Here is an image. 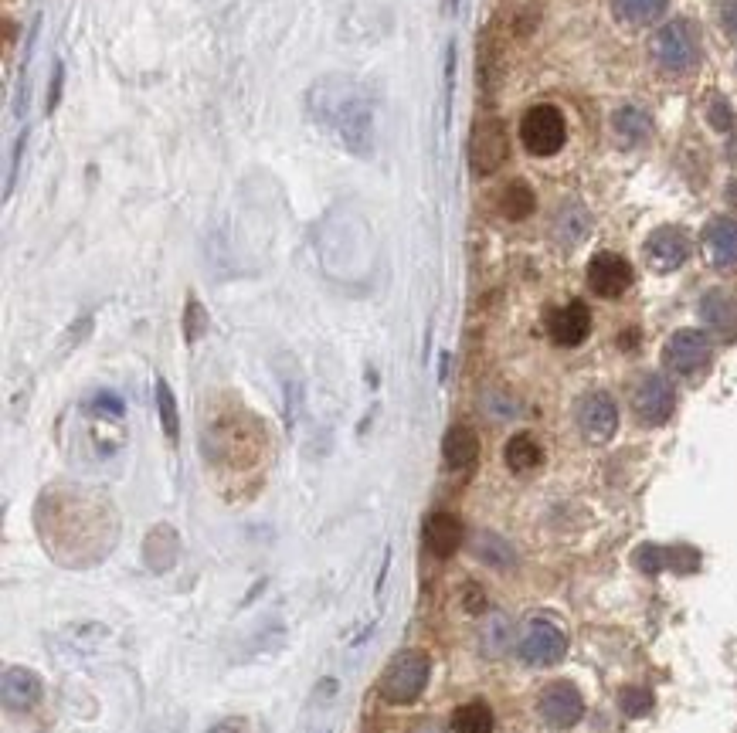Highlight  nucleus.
I'll use <instances>...</instances> for the list:
<instances>
[{
	"label": "nucleus",
	"mask_w": 737,
	"mask_h": 733,
	"mask_svg": "<svg viewBox=\"0 0 737 733\" xmlns=\"http://www.w3.org/2000/svg\"><path fill=\"white\" fill-rule=\"evenodd\" d=\"M551 231H554V241H557V245L574 248V245H581V241L588 238V231H591V214H588L585 208H581L578 201H568V204H561V208H557Z\"/></svg>",
	"instance_id": "18"
},
{
	"label": "nucleus",
	"mask_w": 737,
	"mask_h": 733,
	"mask_svg": "<svg viewBox=\"0 0 737 733\" xmlns=\"http://www.w3.org/2000/svg\"><path fill=\"white\" fill-rule=\"evenodd\" d=\"M632 560H636V567L642 574L653 577V574H659L666 567V547H659V543H642Z\"/></svg>",
	"instance_id": "29"
},
{
	"label": "nucleus",
	"mask_w": 737,
	"mask_h": 733,
	"mask_svg": "<svg viewBox=\"0 0 737 733\" xmlns=\"http://www.w3.org/2000/svg\"><path fill=\"white\" fill-rule=\"evenodd\" d=\"M507 638H510L507 615H493V618H490V625H486V632H483L486 649H490V652H500L503 645H507Z\"/></svg>",
	"instance_id": "30"
},
{
	"label": "nucleus",
	"mask_w": 737,
	"mask_h": 733,
	"mask_svg": "<svg viewBox=\"0 0 737 733\" xmlns=\"http://www.w3.org/2000/svg\"><path fill=\"white\" fill-rule=\"evenodd\" d=\"M710 357H714V343L704 330H676L663 347V364L680 377L700 374Z\"/></svg>",
	"instance_id": "6"
},
{
	"label": "nucleus",
	"mask_w": 737,
	"mask_h": 733,
	"mask_svg": "<svg viewBox=\"0 0 737 733\" xmlns=\"http://www.w3.org/2000/svg\"><path fill=\"white\" fill-rule=\"evenodd\" d=\"M483 608H486V594H483V588L469 584V588H466V611H483Z\"/></svg>",
	"instance_id": "33"
},
{
	"label": "nucleus",
	"mask_w": 737,
	"mask_h": 733,
	"mask_svg": "<svg viewBox=\"0 0 737 733\" xmlns=\"http://www.w3.org/2000/svg\"><path fill=\"white\" fill-rule=\"evenodd\" d=\"M197 313H201V306L191 299V303H187V340H197V333H201L197 330Z\"/></svg>",
	"instance_id": "34"
},
{
	"label": "nucleus",
	"mask_w": 737,
	"mask_h": 733,
	"mask_svg": "<svg viewBox=\"0 0 737 733\" xmlns=\"http://www.w3.org/2000/svg\"><path fill=\"white\" fill-rule=\"evenodd\" d=\"M310 116L354 157L374 150V102L350 79H323L310 89Z\"/></svg>",
	"instance_id": "1"
},
{
	"label": "nucleus",
	"mask_w": 737,
	"mask_h": 733,
	"mask_svg": "<svg viewBox=\"0 0 737 733\" xmlns=\"http://www.w3.org/2000/svg\"><path fill=\"white\" fill-rule=\"evenodd\" d=\"M473 554L483 560V564L496 567V571H507V567L517 564V554H513V547L503 537H496V533L483 530L473 537Z\"/></svg>",
	"instance_id": "22"
},
{
	"label": "nucleus",
	"mask_w": 737,
	"mask_h": 733,
	"mask_svg": "<svg viewBox=\"0 0 737 733\" xmlns=\"http://www.w3.org/2000/svg\"><path fill=\"white\" fill-rule=\"evenodd\" d=\"M547 333L557 347H578V343L588 340L591 333V313L585 303H568L557 306L551 316H547Z\"/></svg>",
	"instance_id": "14"
},
{
	"label": "nucleus",
	"mask_w": 737,
	"mask_h": 733,
	"mask_svg": "<svg viewBox=\"0 0 737 733\" xmlns=\"http://www.w3.org/2000/svg\"><path fill=\"white\" fill-rule=\"evenodd\" d=\"M653 58L663 72L670 75H687L700 65V31L693 28L687 17L663 24L653 34Z\"/></svg>",
	"instance_id": "2"
},
{
	"label": "nucleus",
	"mask_w": 737,
	"mask_h": 733,
	"mask_svg": "<svg viewBox=\"0 0 737 733\" xmlns=\"http://www.w3.org/2000/svg\"><path fill=\"white\" fill-rule=\"evenodd\" d=\"M619 706L625 717H646V713L653 710V693L642 686H625L619 693Z\"/></svg>",
	"instance_id": "27"
},
{
	"label": "nucleus",
	"mask_w": 737,
	"mask_h": 733,
	"mask_svg": "<svg viewBox=\"0 0 737 733\" xmlns=\"http://www.w3.org/2000/svg\"><path fill=\"white\" fill-rule=\"evenodd\" d=\"M510 157V140L507 129H503L500 119H479L473 129V140H469V163L479 177H490L507 163Z\"/></svg>",
	"instance_id": "7"
},
{
	"label": "nucleus",
	"mask_w": 737,
	"mask_h": 733,
	"mask_svg": "<svg viewBox=\"0 0 737 733\" xmlns=\"http://www.w3.org/2000/svg\"><path fill=\"white\" fill-rule=\"evenodd\" d=\"M632 408L642 425H666L676 411V391L663 374H646L639 377L636 391H632Z\"/></svg>",
	"instance_id": "8"
},
{
	"label": "nucleus",
	"mask_w": 737,
	"mask_h": 733,
	"mask_svg": "<svg viewBox=\"0 0 737 733\" xmlns=\"http://www.w3.org/2000/svg\"><path fill=\"white\" fill-rule=\"evenodd\" d=\"M520 659L527 662V666H557V662L564 659V652H568V638L557 628L554 622H547V618H530V622L520 628Z\"/></svg>",
	"instance_id": "5"
},
{
	"label": "nucleus",
	"mask_w": 737,
	"mask_h": 733,
	"mask_svg": "<svg viewBox=\"0 0 737 733\" xmlns=\"http://www.w3.org/2000/svg\"><path fill=\"white\" fill-rule=\"evenodd\" d=\"M442 455L449 469H469L479 459V438L469 425H452L442 438Z\"/></svg>",
	"instance_id": "19"
},
{
	"label": "nucleus",
	"mask_w": 737,
	"mask_h": 733,
	"mask_svg": "<svg viewBox=\"0 0 737 733\" xmlns=\"http://www.w3.org/2000/svg\"><path fill=\"white\" fill-rule=\"evenodd\" d=\"M574 418H578V428L588 442L602 445L615 435V428H619V404H615L612 394H605V391H588L585 398L578 401Z\"/></svg>",
	"instance_id": "9"
},
{
	"label": "nucleus",
	"mask_w": 737,
	"mask_h": 733,
	"mask_svg": "<svg viewBox=\"0 0 737 733\" xmlns=\"http://www.w3.org/2000/svg\"><path fill=\"white\" fill-rule=\"evenodd\" d=\"M462 537H466V530H462L459 516L452 513H432L425 520V530H422V540L428 547V554L435 557H452L456 550L462 547Z\"/></svg>",
	"instance_id": "16"
},
{
	"label": "nucleus",
	"mask_w": 737,
	"mask_h": 733,
	"mask_svg": "<svg viewBox=\"0 0 737 733\" xmlns=\"http://www.w3.org/2000/svg\"><path fill=\"white\" fill-rule=\"evenodd\" d=\"M496 720L493 710L486 703H462L456 713H452V733H493Z\"/></svg>",
	"instance_id": "23"
},
{
	"label": "nucleus",
	"mask_w": 737,
	"mask_h": 733,
	"mask_svg": "<svg viewBox=\"0 0 737 733\" xmlns=\"http://www.w3.org/2000/svg\"><path fill=\"white\" fill-rule=\"evenodd\" d=\"M697 313H700V319H704L707 330H714L717 336L731 340V336H737V289L717 286V289L704 292Z\"/></svg>",
	"instance_id": "12"
},
{
	"label": "nucleus",
	"mask_w": 737,
	"mask_h": 733,
	"mask_svg": "<svg viewBox=\"0 0 737 733\" xmlns=\"http://www.w3.org/2000/svg\"><path fill=\"white\" fill-rule=\"evenodd\" d=\"M704 245L710 262L721 272H737V218L731 214H721L707 224L704 231Z\"/></svg>",
	"instance_id": "15"
},
{
	"label": "nucleus",
	"mask_w": 737,
	"mask_h": 733,
	"mask_svg": "<svg viewBox=\"0 0 737 733\" xmlns=\"http://www.w3.org/2000/svg\"><path fill=\"white\" fill-rule=\"evenodd\" d=\"M646 258L656 272H673L690 258V238L680 228H656L646 241Z\"/></svg>",
	"instance_id": "13"
},
{
	"label": "nucleus",
	"mask_w": 737,
	"mask_h": 733,
	"mask_svg": "<svg viewBox=\"0 0 737 733\" xmlns=\"http://www.w3.org/2000/svg\"><path fill=\"white\" fill-rule=\"evenodd\" d=\"M157 408H160V425H164V435L170 438V442H177V435H181V418H177V401H174V394H170L164 377L157 381Z\"/></svg>",
	"instance_id": "26"
},
{
	"label": "nucleus",
	"mask_w": 737,
	"mask_h": 733,
	"mask_svg": "<svg viewBox=\"0 0 737 733\" xmlns=\"http://www.w3.org/2000/svg\"><path fill=\"white\" fill-rule=\"evenodd\" d=\"M612 7L625 24H649L663 17L670 0H612Z\"/></svg>",
	"instance_id": "25"
},
{
	"label": "nucleus",
	"mask_w": 737,
	"mask_h": 733,
	"mask_svg": "<svg viewBox=\"0 0 737 733\" xmlns=\"http://www.w3.org/2000/svg\"><path fill=\"white\" fill-rule=\"evenodd\" d=\"M208 733H242V723H238V720H225V723H218V727H211Z\"/></svg>",
	"instance_id": "35"
},
{
	"label": "nucleus",
	"mask_w": 737,
	"mask_h": 733,
	"mask_svg": "<svg viewBox=\"0 0 737 733\" xmlns=\"http://www.w3.org/2000/svg\"><path fill=\"white\" fill-rule=\"evenodd\" d=\"M503 459H507V465L513 472H530V469H537V465L544 462V452L530 435H513L507 442V448H503Z\"/></svg>",
	"instance_id": "24"
},
{
	"label": "nucleus",
	"mask_w": 737,
	"mask_h": 733,
	"mask_svg": "<svg viewBox=\"0 0 737 733\" xmlns=\"http://www.w3.org/2000/svg\"><path fill=\"white\" fill-rule=\"evenodd\" d=\"M520 140H524L527 153H534V157H554L564 140H568L564 116L554 106L527 109L524 119H520Z\"/></svg>",
	"instance_id": "4"
},
{
	"label": "nucleus",
	"mask_w": 737,
	"mask_h": 733,
	"mask_svg": "<svg viewBox=\"0 0 737 733\" xmlns=\"http://www.w3.org/2000/svg\"><path fill=\"white\" fill-rule=\"evenodd\" d=\"M415 733H442L439 727H432V723H425V727H418Z\"/></svg>",
	"instance_id": "36"
},
{
	"label": "nucleus",
	"mask_w": 737,
	"mask_h": 733,
	"mask_svg": "<svg viewBox=\"0 0 737 733\" xmlns=\"http://www.w3.org/2000/svg\"><path fill=\"white\" fill-rule=\"evenodd\" d=\"M717 14H721L724 31L731 34V38H737V0H721V4H717Z\"/></svg>",
	"instance_id": "32"
},
{
	"label": "nucleus",
	"mask_w": 737,
	"mask_h": 733,
	"mask_svg": "<svg viewBox=\"0 0 737 733\" xmlns=\"http://www.w3.org/2000/svg\"><path fill=\"white\" fill-rule=\"evenodd\" d=\"M537 713H541V720L547 723V727L568 730L585 717V700H581L578 686L564 683L561 679V683H551L541 693V700H537Z\"/></svg>",
	"instance_id": "10"
},
{
	"label": "nucleus",
	"mask_w": 737,
	"mask_h": 733,
	"mask_svg": "<svg viewBox=\"0 0 737 733\" xmlns=\"http://www.w3.org/2000/svg\"><path fill=\"white\" fill-rule=\"evenodd\" d=\"M425 686H428V655L418 649L398 652L381 676V696L398 706L415 703L425 693Z\"/></svg>",
	"instance_id": "3"
},
{
	"label": "nucleus",
	"mask_w": 737,
	"mask_h": 733,
	"mask_svg": "<svg viewBox=\"0 0 737 733\" xmlns=\"http://www.w3.org/2000/svg\"><path fill=\"white\" fill-rule=\"evenodd\" d=\"M666 567H670L673 574H693L700 567V554L687 543H673L670 550H666Z\"/></svg>",
	"instance_id": "28"
},
{
	"label": "nucleus",
	"mask_w": 737,
	"mask_h": 733,
	"mask_svg": "<svg viewBox=\"0 0 737 733\" xmlns=\"http://www.w3.org/2000/svg\"><path fill=\"white\" fill-rule=\"evenodd\" d=\"M41 679L31 669H7L4 672V706L7 710H31L41 700Z\"/></svg>",
	"instance_id": "17"
},
{
	"label": "nucleus",
	"mask_w": 737,
	"mask_h": 733,
	"mask_svg": "<svg viewBox=\"0 0 737 733\" xmlns=\"http://www.w3.org/2000/svg\"><path fill=\"white\" fill-rule=\"evenodd\" d=\"M496 204H500L503 218L524 221V218H530V211L537 208V197H534V191H530L527 180H510V184L500 191V197H496Z\"/></svg>",
	"instance_id": "21"
},
{
	"label": "nucleus",
	"mask_w": 737,
	"mask_h": 733,
	"mask_svg": "<svg viewBox=\"0 0 737 733\" xmlns=\"http://www.w3.org/2000/svg\"><path fill=\"white\" fill-rule=\"evenodd\" d=\"M710 123H714V129H721V133H727V129L734 126V112L724 99H714V106H710Z\"/></svg>",
	"instance_id": "31"
},
{
	"label": "nucleus",
	"mask_w": 737,
	"mask_h": 733,
	"mask_svg": "<svg viewBox=\"0 0 737 733\" xmlns=\"http://www.w3.org/2000/svg\"><path fill=\"white\" fill-rule=\"evenodd\" d=\"M588 286L602 299H619L632 286V265L615 252L595 255L588 262Z\"/></svg>",
	"instance_id": "11"
},
{
	"label": "nucleus",
	"mask_w": 737,
	"mask_h": 733,
	"mask_svg": "<svg viewBox=\"0 0 737 733\" xmlns=\"http://www.w3.org/2000/svg\"><path fill=\"white\" fill-rule=\"evenodd\" d=\"M612 129H615V136H619V143L639 146L649 140V133H653V119H649V112L642 106H622L612 112Z\"/></svg>",
	"instance_id": "20"
}]
</instances>
